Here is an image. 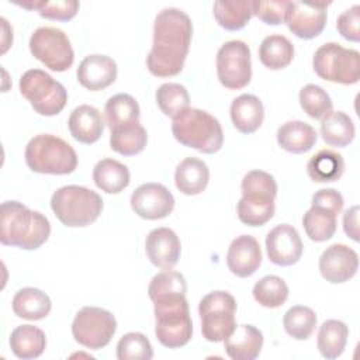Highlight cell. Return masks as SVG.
I'll list each match as a JSON object with an SVG mask.
<instances>
[{"label": "cell", "mask_w": 360, "mask_h": 360, "mask_svg": "<svg viewBox=\"0 0 360 360\" xmlns=\"http://www.w3.org/2000/svg\"><path fill=\"white\" fill-rule=\"evenodd\" d=\"M10 347L14 356L22 360L39 357L46 347V336L34 325H20L10 335Z\"/></svg>", "instance_id": "obj_27"}, {"label": "cell", "mask_w": 360, "mask_h": 360, "mask_svg": "<svg viewBox=\"0 0 360 360\" xmlns=\"http://www.w3.org/2000/svg\"><path fill=\"white\" fill-rule=\"evenodd\" d=\"M20 93L35 112L45 117L59 114L68 101V91L62 83L41 69H30L20 79Z\"/></svg>", "instance_id": "obj_8"}, {"label": "cell", "mask_w": 360, "mask_h": 360, "mask_svg": "<svg viewBox=\"0 0 360 360\" xmlns=\"http://www.w3.org/2000/svg\"><path fill=\"white\" fill-rule=\"evenodd\" d=\"M117 63L110 56L94 53L80 62L76 76L83 87L97 91L112 84L117 79Z\"/></svg>", "instance_id": "obj_19"}, {"label": "cell", "mask_w": 360, "mask_h": 360, "mask_svg": "<svg viewBox=\"0 0 360 360\" xmlns=\"http://www.w3.org/2000/svg\"><path fill=\"white\" fill-rule=\"evenodd\" d=\"M225 352L232 360H255L263 346V335L253 325H240L224 340Z\"/></svg>", "instance_id": "obj_21"}, {"label": "cell", "mask_w": 360, "mask_h": 360, "mask_svg": "<svg viewBox=\"0 0 360 360\" xmlns=\"http://www.w3.org/2000/svg\"><path fill=\"white\" fill-rule=\"evenodd\" d=\"M115 330V316L110 311L98 307H83L77 311L72 322L75 340L90 350L105 347L111 342Z\"/></svg>", "instance_id": "obj_10"}, {"label": "cell", "mask_w": 360, "mask_h": 360, "mask_svg": "<svg viewBox=\"0 0 360 360\" xmlns=\"http://www.w3.org/2000/svg\"><path fill=\"white\" fill-rule=\"evenodd\" d=\"M242 197L259 202L274 201L277 195V183L276 179L263 170H250L248 172L240 184Z\"/></svg>", "instance_id": "obj_35"}, {"label": "cell", "mask_w": 360, "mask_h": 360, "mask_svg": "<svg viewBox=\"0 0 360 360\" xmlns=\"http://www.w3.org/2000/svg\"><path fill=\"white\" fill-rule=\"evenodd\" d=\"M345 233L354 242L359 240V205L350 207L343 215Z\"/></svg>", "instance_id": "obj_48"}, {"label": "cell", "mask_w": 360, "mask_h": 360, "mask_svg": "<svg viewBox=\"0 0 360 360\" xmlns=\"http://www.w3.org/2000/svg\"><path fill=\"white\" fill-rule=\"evenodd\" d=\"M68 127L77 142L91 145L100 139L104 131V120L96 107L82 104L70 112Z\"/></svg>", "instance_id": "obj_20"}, {"label": "cell", "mask_w": 360, "mask_h": 360, "mask_svg": "<svg viewBox=\"0 0 360 360\" xmlns=\"http://www.w3.org/2000/svg\"><path fill=\"white\" fill-rule=\"evenodd\" d=\"M315 128L304 121H288L277 129V143L290 153H305L316 143Z\"/></svg>", "instance_id": "obj_24"}, {"label": "cell", "mask_w": 360, "mask_h": 360, "mask_svg": "<svg viewBox=\"0 0 360 360\" xmlns=\"http://www.w3.org/2000/svg\"><path fill=\"white\" fill-rule=\"evenodd\" d=\"M145 252L153 266L163 270H172L180 259L181 243L174 231L160 226L148 233Z\"/></svg>", "instance_id": "obj_17"}, {"label": "cell", "mask_w": 360, "mask_h": 360, "mask_svg": "<svg viewBox=\"0 0 360 360\" xmlns=\"http://www.w3.org/2000/svg\"><path fill=\"white\" fill-rule=\"evenodd\" d=\"M217 22L228 30H242L253 15L252 1H235V0H218L212 7Z\"/></svg>", "instance_id": "obj_34"}, {"label": "cell", "mask_w": 360, "mask_h": 360, "mask_svg": "<svg viewBox=\"0 0 360 360\" xmlns=\"http://www.w3.org/2000/svg\"><path fill=\"white\" fill-rule=\"evenodd\" d=\"M300 105L314 120H322L333 108L329 94L321 86L312 83L300 90Z\"/></svg>", "instance_id": "obj_40"}, {"label": "cell", "mask_w": 360, "mask_h": 360, "mask_svg": "<svg viewBox=\"0 0 360 360\" xmlns=\"http://www.w3.org/2000/svg\"><path fill=\"white\" fill-rule=\"evenodd\" d=\"M274 201L259 202L246 198H240L236 207L238 218L240 222L249 226H262L269 222L274 215Z\"/></svg>", "instance_id": "obj_44"}, {"label": "cell", "mask_w": 360, "mask_h": 360, "mask_svg": "<svg viewBox=\"0 0 360 360\" xmlns=\"http://www.w3.org/2000/svg\"><path fill=\"white\" fill-rule=\"evenodd\" d=\"M302 240L298 231L290 224L274 226L266 236V250L271 263L292 266L302 256Z\"/></svg>", "instance_id": "obj_16"}, {"label": "cell", "mask_w": 360, "mask_h": 360, "mask_svg": "<svg viewBox=\"0 0 360 360\" xmlns=\"http://www.w3.org/2000/svg\"><path fill=\"white\" fill-rule=\"evenodd\" d=\"M253 298L264 308H278L288 298V287L278 276H264L253 285Z\"/></svg>", "instance_id": "obj_38"}, {"label": "cell", "mask_w": 360, "mask_h": 360, "mask_svg": "<svg viewBox=\"0 0 360 360\" xmlns=\"http://www.w3.org/2000/svg\"><path fill=\"white\" fill-rule=\"evenodd\" d=\"M51 233L48 218L18 201H4L0 208V242L24 250L42 246Z\"/></svg>", "instance_id": "obj_2"}, {"label": "cell", "mask_w": 360, "mask_h": 360, "mask_svg": "<svg viewBox=\"0 0 360 360\" xmlns=\"http://www.w3.org/2000/svg\"><path fill=\"white\" fill-rule=\"evenodd\" d=\"M202 338L208 342H224L236 329V301L222 290L212 291L198 304Z\"/></svg>", "instance_id": "obj_9"}, {"label": "cell", "mask_w": 360, "mask_h": 360, "mask_svg": "<svg viewBox=\"0 0 360 360\" xmlns=\"http://www.w3.org/2000/svg\"><path fill=\"white\" fill-rule=\"evenodd\" d=\"M105 122L110 131L139 122V104L127 93H118L108 98L104 107Z\"/></svg>", "instance_id": "obj_28"}, {"label": "cell", "mask_w": 360, "mask_h": 360, "mask_svg": "<svg viewBox=\"0 0 360 360\" xmlns=\"http://www.w3.org/2000/svg\"><path fill=\"white\" fill-rule=\"evenodd\" d=\"M153 349L149 339L141 332L125 333L117 343L118 360H150Z\"/></svg>", "instance_id": "obj_42"}, {"label": "cell", "mask_w": 360, "mask_h": 360, "mask_svg": "<svg viewBox=\"0 0 360 360\" xmlns=\"http://www.w3.org/2000/svg\"><path fill=\"white\" fill-rule=\"evenodd\" d=\"M18 6L28 8V10H37L38 14L48 20H56V21H68L73 18L79 11V1L76 0H56V1H24L17 3Z\"/></svg>", "instance_id": "obj_41"}, {"label": "cell", "mask_w": 360, "mask_h": 360, "mask_svg": "<svg viewBox=\"0 0 360 360\" xmlns=\"http://www.w3.org/2000/svg\"><path fill=\"white\" fill-rule=\"evenodd\" d=\"M315 205H322L332 210L336 214H340L343 208V197L335 188H321L312 195V202Z\"/></svg>", "instance_id": "obj_47"}, {"label": "cell", "mask_w": 360, "mask_h": 360, "mask_svg": "<svg viewBox=\"0 0 360 360\" xmlns=\"http://www.w3.org/2000/svg\"><path fill=\"white\" fill-rule=\"evenodd\" d=\"M338 214L332 210L311 204V208L302 217V226L307 236L314 242H325L330 239L338 228Z\"/></svg>", "instance_id": "obj_30"}, {"label": "cell", "mask_w": 360, "mask_h": 360, "mask_svg": "<svg viewBox=\"0 0 360 360\" xmlns=\"http://www.w3.org/2000/svg\"><path fill=\"white\" fill-rule=\"evenodd\" d=\"M131 207L143 219H162L173 211L174 197L163 184L145 183L132 193Z\"/></svg>", "instance_id": "obj_14"}, {"label": "cell", "mask_w": 360, "mask_h": 360, "mask_svg": "<svg viewBox=\"0 0 360 360\" xmlns=\"http://www.w3.org/2000/svg\"><path fill=\"white\" fill-rule=\"evenodd\" d=\"M356 128L352 118L343 111H330L321 122L322 139L338 148L347 146L354 139Z\"/></svg>", "instance_id": "obj_33"}, {"label": "cell", "mask_w": 360, "mask_h": 360, "mask_svg": "<svg viewBox=\"0 0 360 360\" xmlns=\"http://www.w3.org/2000/svg\"><path fill=\"white\" fill-rule=\"evenodd\" d=\"M129 179L131 174L128 167L115 159H101L93 169V180L96 186L108 194L121 193L128 187Z\"/></svg>", "instance_id": "obj_26"}, {"label": "cell", "mask_w": 360, "mask_h": 360, "mask_svg": "<svg viewBox=\"0 0 360 360\" xmlns=\"http://www.w3.org/2000/svg\"><path fill=\"white\" fill-rule=\"evenodd\" d=\"M262 264V249L256 238L240 235L228 248L226 266L232 274L240 278L250 277Z\"/></svg>", "instance_id": "obj_18"}, {"label": "cell", "mask_w": 360, "mask_h": 360, "mask_svg": "<svg viewBox=\"0 0 360 360\" xmlns=\"http://www.w3.org/2000/svg\"><path fill=\"white\" fill-rule=\"evenodd\" d=\"M357 253L343 243L330 245L322 252L319 257L321 276L332 284L349 281L357 273Z\"/></svg>", "instance_id": "obj_15"}, {"label": "cell", "mask_w": 360, "mask_h": 360, "mask_svg": "<svg viewBox=\"0 0 360 360\" xmlns=\"http://www.w3.org/2000/svg\"><path fill=\"white\" fill-rule=\"evenodd\" d=\"M349 328L345 322L338 319L325 321L318 330L316 346L322 357L332 360L339 357L347 343Z\"/></svg>", "instance_id": "obj_31"}, {"label": "cell", "mask_w": 360, "mask_h": 360, "mask_svg": "<svg viewBox=\"0 0 360 360\" xmlns=\"http://www.w3.org/2000/svg\"><path fill=\"white\" fill-rule=\"evenodd\" d=\"M288 0H270V1H252L253 15L270 25H278L285 20Z\"/></svg>", "instance_id": "obj_45"}, {"label": "cell", "mask_w": 360, "mask_h": 360, "mask_svg": "<svg viewBox=\"0 0 360 360\" xmlns=\"http://www.w3.org/2000/svg\"><path fill=\"white\" fill-rule=\"evenodd\" d=\"M231 120L233 127L242 134L257 131L264 118V108L259 97L253 94H240L231 104Z\"/></svg>", "instance_id": "obj_22"}, {"label": "cell", "mask_w": 360, "mask_h": 360, "mask_svg": "<svg viewBox=\"0 0 360 360\" xmlns=\"http://www.w3.org/2000/svg\"><path fill=\"white\" fill-rule=\"evenodd\" d=\"M193 37L190 17L176 7L158 13L153 22V44L146 56L148 70L156 77H172L183 70Z\"/></svg>", "instance_id": "obj_1"}, {"label": "cell", "mask_w": 360, "mask_h": 360, "mask_svg": "<svg viewBox=\"0 0 360 360\" xmlns=\"http://www.w3.org/2000/svg\"><path fill=\"white\" fill-rule=\"evenodd\" d=\"M51 308L52 302L48 294L35 287H24L18 290L13 298V311L22 319H44L49 315Z\"/></svg>", "instance_id": "obj_25"}, {"label": "cell", "mask_w": 360, "mask_h": 360, "mask_svg": "<svg viewBox=\"0 0 360 360\" xmlns=\"http://www.w3.org/2000/svg\"><path fill=\"white\" fill-rule=\"evenodd\" d=\"M345 159L333 149H321L307 163V173L315 183H332L342 177Z\"/></svg>", "instance_id": "obj_29"}, {"label": "cell", "mask_w": 360, "mask_h": 360, "mask_svg": "<svg viewBox=\"0 0 360 360\" xmlns=\"http://www.w3.org/2000/svg\"><path fill=\"white\" fill-rule=\"evenodd\" d=\"M51 208L66 226L82 228L93 224L103 211V198L83 186H63L51 198Z\"/></svg>", "instance_id": "obj_6"}, {"label": "cell", "mask_w": 360, "mask_h": 360, "mask_svg": "<svg viewBox=\"0 0 360 360\" xmlns=\"http://www.w3.org/2000/svg\"><path fill=\"white\" fill-rule=\"evenodd\" d=\"M146 142V129L139 122L114 129L110 135V148L124 156L138 155L145 149Z\"/></svg>", "instance_id": "obj_36"}, {"label": "cell", "mask_w": 360, "mask_h": 360, "mask_svg": "<svg viewBox=\"0 0 360 360\" xmlns=\"http://www.w3.org/2000/svg\"><path fill=\"white\" fill-rule=\"evenodd\" d=\"M326 1H288L285 24L288 30L301 39L318 37L326 25Z\"/></svg>", "instance_id": "obj_13"}, {"label": "cell", "mask_w": 360, "mask_h": 360, "mask_svg": "<svg viewBox=\"0 0 360 360\" xmlns=\"http://www.w3.org/2000/svg\"><path fill=\"white\" fill-rule=\"evenodd\" d=\"M28 45L32 56L53 72H65L73 65V48L68 35L59 28H37L32 32Z\"/></svg>", "instance_id": "obj_11"}, {"label": "cell", "mask_w": 360, "mask_h": 360, "mask_svg": "<svg viewBox=\"0 0 360 360\" xmlns=\"http://www.w3.org/2000/svg\"><path fill=\"white\" fill-rule=\"evenodd\" d=\"M172 132L181 145L202 153H215L224 143L219 121L200 108L188 107L177 114L172 121Z\"/></svg>", "instance_id": "obj_3"}, {"label": "cell", "mask_w": 360, "mask_h": 360, "mask_svg": "<svg viewBox=\"0 0 360 360\" xmlns=\"http://www.w3.org/2000/svg\"><path fill=\"white\" fill-rule=\"evenodd\" d=\"M210 181V169L198 158L183 159L174 172V183L180 193L197 195L202 193Z\"/></svg>", "instance_id": "obj_23"}, {"label": "cell", "mask_w": 360, "mask_h": 360, "mask_svg": "<svg viewBox=\"0 0 360 360\" xmlns=\"http://www.w3.org/2000/svg\"><path fill=\"white\" fill-rule=\"evenodd\" d=\"M156 103L165 115L174 118L190 107V96L183 84L163 83L156 90Z\"/></svg>", "instance_id": "obj_39"}, {"label": "cell", "mask_w": 360, "mask_h": 360, "mask_svg": "<svg viewBox=\"0 0 360 360\" xmlns=\"http://www.w3.org/2000/svg\"><path fill=\"white\" fill-rule=\"evenodd\" d=\"M217 75L219 83L229 90H239L252 79L250 49L239 39L221 45L217 52Z\"/></svg>", "instance_id": "obj_12"}, {"label": "cell", "mask_w": 360, "mask_h": 360, "mask_svg": "<svg viewBox=\"0 0 360 360\" xmlns=\"http://www.w3.org/2000/svg\"><path fill=\"white\" fill-rule=\"evenodd\" d=\"M316 314L309 307H291L283 316L284 330L297 340H307L316 328Z\"/></svg>", "instance_id": "obj_37"}, {"label": "cell", "mask_w": 360, "mask_h": 360, "mask_svg": "<svg viewBox=\"0 0 360 360\" xmlns=\"http://www.w3.org/2000/svg\"><path fill=\"white\" fill-rule=\"evenodd\" d=\"M336 28L339 34L352 42L360 41V6L354 4L345 10L336 21Z\"/></svg>", "instance_id": "obj_46"}, {"label": "cell", "mask_w": 360, "mask_h": 360, "mask_svg": "<svg viewBox=\"0 0 360 360\" xmlns=\"http://www.w3.org/2000/svg\"><path fill=\"white\" fill-rule=\"evenodd\" d=\"M155 308V335L167 349L187 345L193 335V322L186 295H166L152 301Z\"/></svg>", "instance_id": "obj_4"}, {"label": "cell", "mask_w": 360, "mask_h": 360, "mask_svg": "<svg viewBox=\"0 0 360 360\" xmlns=\"http://www.w3.org/2000/svg\"><path fill=\"white\" fill-rule=\"evenodd\" d=\"M27 166L41 174H69L77 167L75 149L62 138L51 134H39L25 146Z\"/></svg>", "instance_id": "obj_5"}, {"label": "cell", "mask_w": 360, "mask_h": 360, "mask_svg": "<svg viewBox=\"0 0 360 360\" xmlns=\"http://www.w3.org/2000/svg\"><path fill=\"white\" fill-rule=\"evenodd\" d=\"M294 58V45L284 35L273 34L266 37L259 46L260 62L271 69L280 70L287 68Z\"/></svg>", "instance_id": "obj_32"}, {"label": "cell", "mask_w": 360, "mask_h": 360, "mask_svg": "<svg viewBox=\"0 0 360 360\" xmlns=\"http://www.w3.org/2000/svg\"><path fill=\"white\" fill-rule=\"evenodd\" d=\"M312 68L323 80L354 84L360 79V53L356 49L343 48L338 42H326L315 51Z\"/></svg>", "instance_id": "obj_7"}, {"label": "cell", "mask_w": 360, "mask_h": 360, "mask_svg": "<svg viewBox=\"0 0 360 360\" xmlns=\"http://www.w3.org/2000/svg\"><path fill=\"white\" fill-rule=\"evenodd\" d=\"M186 291L187 284L184 276L173 270H163L162 273H158L153 276L148 287V295L152 301L166 295H186Z\"/></svg>", "instance_id": "obj_43"}]
</instances>
